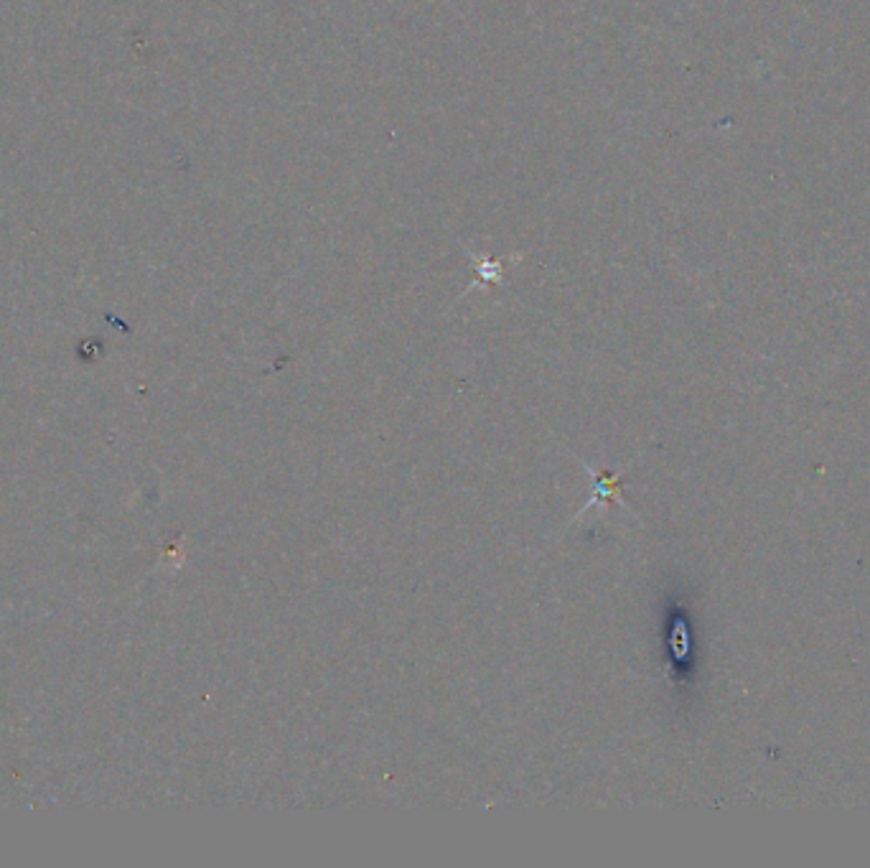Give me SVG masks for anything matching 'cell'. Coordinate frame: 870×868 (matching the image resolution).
Here are the masks:
<instances>
[{
    "mask_svg": "<svg viewBox=\"0 0 870 868\" xmlns=\"http://www.w3.org/2000/svg\"><path fill=\"white\" fill-rule=\"evenodd\" d=\"M591 471V469H588ZM593 474V471H591ZM593 479H596V492H593V497H591V502L586 504V507H583V510L578 512V515H583V512L588 510V507H593V504H608V499H614L616 497V489H619V474H614V476H606V474H593Z\"/></svg>",
    "mask_w": 870,
    "mask_h": 868,
    "instance_id": "cell-1",
    "label": "cell"
}]
</instances>
